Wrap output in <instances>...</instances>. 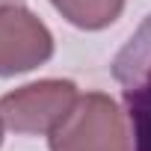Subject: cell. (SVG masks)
Wrapping results in <instances>:
<instances>
[{
	"label": "cell",
	"mask_w": 151,
	"mask_h": 151,
	"mask_svg": "<svg viewBox=\"0 0 151 151\" xmlns=\"http://www.w3.org/2000/svg\"><path fill=\"white\" fill-rule=\"evenodd\" d=\"M47 145L50 151H130V133L119 104L104 92H89L50 130Z\"/></svg>",
	"instance_id": "obj_1"
},
{
	"label": "cell",
	"mask_w": 151,
	"mask_h": 151,
	"mask_svg": "<svg viewBox=\"0 0 151 151\" xmlns=\"http://www.w3.org/2000/svg\"><path fill=\"white\" fill-rule=\"evenodd\" d=\"M113 77L122 86L133 151H151V15L116 53Z\"/></svg>",
	"instance_id": "obj_2"
},
{
	"label": "cell",
	"mask_w": 151,
	"mask_h": 151,
	"mask_svg": "<svg viewBox=\"0 0 151 151\" xmlns=\"http://www.w3.org/2000/svg\"><path fill=\"white\" fill-rule=\"evenodd\" d=\"M71 80H39L0 98V119L15 133H50L77 104Z\"/></svg>",
	"instance_id": "obj_3"
},
{
	"label": "cell",
	"mask_w": 151,
	"mask_h": 151,
	"mask_svg": "<svg viewBox=\"0 0 151 151\" xmlns=\"http://www.w3.org/2000/svg\"><path fill=\"white\" fill-rule=\"evenodd\" d=\"M53 56L50 30L24 6H0V77L33 71Z\"/></svg>",
	"instance_id": "obj_4"
},
{
	"label": "cell",
	"mask_w": 151,
	"mask_h": 151,
	"mask_svg": "<svg viewBox=\"0 0 151 151\" xmlns=\"http://www.w3.org/2000/svg\"><path fill=\"white\" fill-rule=\"evenodd\" d=\"M50 3L68 24L80 30H104L124 9V0H50Z\"/></svg>",
	"instance_id": "obj_5"
},
{
	"label": "cell",
	"mask_w": 151,
	"mask_h": 151,
	"mask_svg": "<svg viewBox=\"0 0 151 151\" xmlns=\"http://www.w3.org/2000/svg\"><path fill=\"white\" fill-rule=\"evenodd\" d=\"M18 0H0V6H15Z\"/></svg>",
	"instance_id": "obj_6"
},
{
	"label": "cell",
	"mask_w": 151,
	"mask_h": 151,
	"mask_svg": "<svg viewBox=\"0 0 151 151\" xmlns=\"http://www.w3.org/2000/svg\"><path fill=\"white\" fill-rule=\"evenodd\" d=\"M0 142H3V119H0Z\"/></svg>",
	"instance_id": "obj_7"
}]
</instances>
